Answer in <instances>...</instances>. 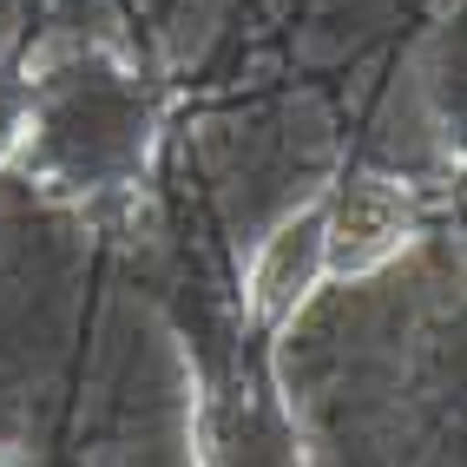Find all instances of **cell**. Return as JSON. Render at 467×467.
<instances>
[{
  "mask_svg": "<svg viewBox=\"0 0 467 467\" xmlns=\"http://www.w3.org/2000/svg\"><path fill=\"white\" fill-rule=\"evenodd\" d=\"M409 231H415L409 198L382 178H356V184H342L336 204H323V270L368 276L409 244Z\"/></svg>",
  "mask_w": 467,
  "mask_h": 467,
  "instance_id": "obj_1",
  "label": "cell"
},
{
  "mask_svg": "<svg viewBox=\"0 0 467 467\" xmlns=\"http://www.w3.org/2000/svg\"><path fill=\"white\" fill-rule=\"evenodd\" d=\"M317 276H323V204H309L290 224H276V237H264L251 264V309L264 323H284L317 290Z\"/></svg>",
  "mask_w": 467,
  "mask_h": 467,
  "instance_id": "obj_2",
  "label": "cell"
},
{
  "mask_svg": "<svg viewBox=\"0 0 467 467\" xmlns=\"http://www.w3.org/2000/svg\"><path fill=\"white\" fill-rule=\"evenodd\" d=\"M20 126H26V92L0 79V151H7V145L20 139Z\"/></svg>",
  "mask_w": 467,
  "mask_h": 467,
  "instance_id": "obj_3",
  "label": "cell"
}]
</instances>
